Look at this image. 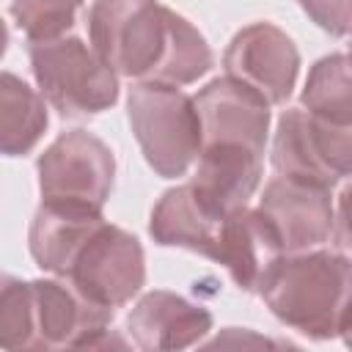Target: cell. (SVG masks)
Masks as SVG:
<instances>
[{"mask_svg": "<svg viewBox=\"0 0 352 352\" xmlns=\"http://www.w3.org/2000/svg\"><path fill=\"white\" fill-rule=\"evenodd\" d=\"M88 38L118 77L138 82L182 88L214 63L198 28L157 0H94Z\"/></svg>", "mask_w": 352, "mask_h": 352, "instance_id": "obj_1", "label": "cell"}, {"mask_svg": "<svg viewBox=\"0 0 352 352\" xmlns=\"http://www.w3.org/2000/svg\"><path fill=\"white\" fill-rule=\"evenodd\" d=\"M113 314V308L91 302L63 278L19 280L6 275L0 289V346H102Z\"/></svg>", "mask_w": 352, "mask_h": 352, "instance_id": "obj_2", "label": "cell"}, {"mask_svg": "<svg viewBox=\"0 0 352 352\" xmlns=\"http://www.w3.org/2000/svg\"><path fill=\"white\" fill-rule=\"evenodd\" d=\"M278 322L311 341L344 333L352 319V261L338 250L286 253L258 286Z\"/></svg>", "mask_w": 352, "mask_h": 352, "instance_id": "obj_3", "label": "cell"}, {"mask_svg": "<svg viewBox=\"0 0 352 352\" xmlns=\"http://www.w3.org/2000/svg\"><path fill=\"white\" fill-rule=\"evenodd\" d=\"M126 118L148 168L162 179L190 170L201 154V116L195 96L179 85L135 82L126 96Z\"/></svg>", "mask_w": 352, "mask_h": 352, "instance_id": "obj_4", "label": "cell"}, {"mask_svg": "<svg viewBox=\"0 0 352 352\" xmlns=\"http://www.w3.org/2000/svg\"><path fill=\"white\" fill-rule=\"evenodd\" d=\"M28 55L41 96L60 118L82 121L118 102V74L82 38L33 41Z\"/></svg>", "mask_w": 352, "mask_h": 352, "instance_id": "obj_5", "label": "cell"}, {"mask_svg": "<svg viewBox=\"0 0 352 352\" xmlns=\"http://www.w3.org/2000/svg\"><path fill=\"white\" fill-rule=\"evenodd\" d=\"M41 204L102 212L116 176V157L85 129L58 135L36 162Z\"/></svg>", "mask_w": 352, "mask_h": 352, "instance_id": "obj_6", "label": "cell"}, {"mask_svg": "<svg viewBox=\"0 0 352 352\" xmlns=\"http://www.w3.org/2000/svg\"><path fill=\"white\" fill-rule=\"evenodd\" d=\"M272 168L278 176L333 190L352 176V124H330L305 107L278 118L272 138Z\"/></svg>", "mask_w": 352, "mask_h": 352, "instance_id": "obj_7", "label": "cell"}, {"mask_svg": "<svg viewBox=\"0 0 352 352\" xmlns=\"http://www.w3.org/2000/svg\"><path fill=\"white\" fill-rule=\"evenodd\" d=\"M63 280L102 308L126 305L146 283V253L135 234L102 220L72 256Z\"/></svg>", "mask_w": 352, "mask_h": 352, "instance_id": "obj_8", "label": "cell"}, {"mask_svg": "<svg viewBox=\"0 0 352 352\" xmlns=\"http://www.w3.org/2000/svg\"><path fill=\"white\" fill-rule=\"evenodd\" d=\"M195 107L201 116V151L264 157L270 132V102L234 77L206 82Z\"/></svg>", "mask_w": 352, "mask_h": 352, "instance_id": "obj_9", "label": "cell"}, {"mask_svg": "<svg viewBox=\"0 0 352 352\" xmlns=\"http://www.w3.org/2000/svg\"><path fill=\"white\" fill-rule=\"evenodd\" d=\"M228 77L250 85L270 104H283L300 74L297 44L272 22H253L242 28L223 55Z\"/></svg>", "mask_w": 352, "mask_h": 352, "instance_id": "obj_10", "label": "cell"}, {"mask_svg": "<svg viewBox=\"0 0 352 352\" xmlns=\"http://www.w3.org/2000/svg\"><path fill=\"white\" fill-rule=\"evenodd\" d=\"M258 209L272 220L286 253L322 248L333 236V198L327 187L275 176L267 182Z\"/></svg>", "mask_w": 352, "mask_h": 352, "instance_id": "obj_11", "label": "cell"}, {"mask_svg": "<svg viewBox=\"0 0 352 352\" xmlns=\"http://www.w3.org/2000/svg\"><path fill=\"white\" fill-rule=\"evenodd\" d=\"M228 214L231 212L217 209L195 190L192 182H187L165 190L162 198L154 204L148 234L162 248H184L206 256L209 261H217Z\"/></svg>", "mask_w": 352, "mask_h": 352, "instance_id": "obj_12", "label": "cell"}, {"mask_svg": "<svg viewBox=\"0 0 352 352\" xmlns=\"http://www.w3.org/2000/svg\"><path fill=\"white\" fill-rule=\"evenodd\" d=\"M212 330V314L165 289L143 294L126 314V333L138 349H187Z\"/></svg>", "mask_w": 352, "mask_h": 352, "instance_id": "obj_13", "label": "cell"}, {"mask_svg": "<svg viewBox=\"0 0 352 352\" xmlns=\"http://www.w3.org/2000/svg\"><path fill=\"white\" fill-rule=\"evenodd\" d=\"M283 256V242L261 209L239 206L226 217L214 264H223L242 292H258L270 270Z\"/></svg>", "mask_w": 352, "mask_h": 352, "instance_id": "obj_14", "label": "cell"}, {"mask_svg": "<svg viewBox=\"0 0 352 352\" xmlns=\"http://www.w3.org/2000/svg\"><path fill=\"white\" fill-rule=\"evenodd\" d=\"M50 124L47 99L14 72L0 77V148L6 157H25Z\"/></svg>", "mask_w": 352, "mask_h": 352, "instance_id": "obj_15", "label": "cell"}, {"mask_svg": "<svg viewBox=\"0 0 352 352\" xmlns=\"http://www.w3.org/2000/svg\"><path fill=\"white\" fill-rule=\"evenodd\" d=\"M300 107L330 124H352V55L319 58L300 94Z\"/></svg>", "mask_w": 352, "mask_h": 352, "instance_id": "obj_16", "label": "cell"}, {"mask_svg": "<svg viewBox=\"0 0 352 352\" xmlns=\"http://www.w3.org/2000/svg\"><path fill=\"white\" fill-rule=\"evenodd\" d=\"M80 6L82 0H11V16L30 44L52 41L74 28Z\"/></svg>", "mask_w": 352, "mask_h": 352, "instance_id": "obj_17", "label": "cell"}, {"mask_svg": "<svg viewBox=\"0 0 352 352\" xmlns=\"http://www.w3.org/2000/svg\"><path fill=\"white\" fill-rule=\"evenodd\" d=\"M300 6L324 33H352V0H300Z\"/></svg>", "mask_w": 352, "mask_h": 352, "instance_id": "obj_18", "label": "cell"}, {"mask_svg": "<svg viewBox=\"0 0 352 352\" xmlns=\"http://www.w3.org/2000/svg\"><path fill=\"white\" fill-rule=\"evenodd\" d=\"M333 242H336V250L352 261V184H346L336 201Z\"/></svg>", "mask_w": 352, "mask_h": 352, "instance_id": "obj_19", "label": "cell"}, {"mask_svg": "<svg viewBox=\"0 0 352 352\" xmlns=\"http://www.w3.org/2000/svg\"><path fill=\"white\" fill-rule=\"evenodd\" d=\"M341 338H344V344L352 349V319H349V324L344 327V333H341Z\"/></svg>", "mask_w": 352, "mask_h": 352, "instance_id": "obj_20", "label": "cell"}, {"mask_svg": "<svg viewBox=\"0 0 352 352\" xmlns=\"http://www.w3.org/2000/svg\"><path fill=\"white\" fill-rule=\"evenodd\" d=\"M349 55H352V38H349Z\"/></svg>", "mask_w": 352, "mask_h": 352, "instance_id": "obj_21", "label": "cell"}]
</instances>
